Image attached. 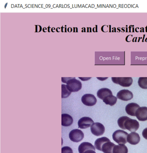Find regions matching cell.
Masks as SVG:
<instances>
[{
	"label": "cell",
	"mask_w": 147,
	"mask_h": 153,
	"mask_svg": "<svg viewBox=\"0 0 147 153\" xmlns=\"http://www.w3.org/2000/svg\"><path fill=\"white\" fill-rule=\"evenodd\" d=\"M117 123L121 129H127L130 132H135L140 127V123L137 120L127 116L121 117L118 119Z\"/></svg>",
	"instance_id": "6da1fadb"
},
{
	"label": "cell",
	"mask_w": 147,
	"mask_h": 153,
	"mask_svg": "<svg viewBox=\"0 0 147 153\" xmlns=\"http://www.w3.org/2000/svg\"><path fill=\"white\" fill-rule=\"evenodd\" d=\"M128 133L124 130L118 129L113 132V139L115 142L118 144H124L127 143V136Z\"/></svg>",
	"instance_id": "7a4b0ae2"
},
{
	"label": "cell",
	"mask_w": 147,
	"mask_h": 153,
	"mask_svg": "<svg viewBox=\"0 0 147 153\" xmlns=\"http://www.w3.org/2000/svg\"><path fill=\"white\" fill-rule=\"evenodd\" d=\"M67 87L70 92H76L81 89L82 84L80 80H77L75 77H72L67 81Z\"/></svg>",
	"instance_id": "3957f363"
},
{
	"label": "cell",
	"mask_w": 147,
	"mask_h": 153,
	"mask_svg": "<svg viewBox=\"0 0 147 153\" xmlns=\"http://www.w3.org/2000/svg\"><path fill=\"white\" fill-rule=\"evenodd\" d=\"M112 81L115 84L123 87H129L133 84V79L131 77H112Z\"/></svg>",
	"instance_id": "277c9868"
},
{
	"label": "cell",
	"mask_w": 147,
	"mask_h": 153,
	"mask_svg": "<svg viewBox=\"0 0 147 153\" xmlns=\"http://www.w3.org/2000/svg\"><path fill=\"white\" fill-rule=\"evenodd\" d=\"M84 137L83 132L79 129L72 130L69 133V138L71 141L74 143H79L80 142Z\"/></svg>",
	"instance_id": "5b68a950"
},
{
	"label": "cell",
	"mask_w": 147,
	"mask_h": 153,
	"mask_svg": "<svg viewBox=\"0 0 147 153\" xmlns=\"http://www.w3.org/2000/svg\"><path fill=\"white\" fill-rule=\"evenodd\" d=\"M91 131L94 136H100L105 132V127L100 123H94L91 126Z\"/></svg>",
	"instance_id": "8992f818"
},
{
	"label": "cell",
	"mask_w": 147,
	"mask_h": 153,
	"mask_svg": "<svg viewBox=\"0 0 147 153\" xmlns=\"http://www.w3.org/2000/svg\"><path fill=\"white\" fill-rule=\"evenodd\" d=\"M82 102L83 104L88 106H92L96 104L97 100L94 95L91 94H86L82 96Z\"/></svg>",
	"instance_id": "52a82bcc"
},
{
	"label": "cell",
	"mask_w": 147,
	"mask_h": 153,
	"mask_svg": "<svg viewBox=\"0 0 147 153\" xmlns=\"http://www.w3.org/2000/svg\"><path fill=\"white\" fill-rule=\"evenodd\" d=\"M116 97L122 100L127 101L132 100L134 95L131 91L128 90H122L118 92Z\"/></svg>",
	"instance_id": "ba28073f"
},
{
	"label": "cell",
	"mask_w": 147,
	"mask_h": 153,
	"mask_svg": "<svg viewBox=\"0 0 147 153\" xmlns=\"http://www.w3.org/2000/svg\"><path fill=\"white\" fill-rule=\"evenodd\" d=\"M94 123L92 119L87 117H84L79 120L78 122L79 128L85 129L88 128Z\"/></svg>",
	"instance_id": "9c48e42d"
},
{
	"label": "cell",
	"mask_w": 147,
	"mask_h": 153,
	"mask_svg": "<svg viewBox=\"0 0 147 153\" xmlns=\"http://www.w3.org/2000/svg\"><path fill=\"white\" fill-rule=\"evenodd\" d=\"M136 116L140 121H146L147 120V107H142L137 109L136 113Z\"/></svg>",
	"instance_id": "30bf717a"
},
{
	"label": "cell",
	"mask_w": 147,
	"mask_h": 153,
	"mask_svg": "<svg viewBox=\"0 0 147 153\" xmlns=\"http://www.w3.org/2000/svg\"><path fill=\"white\" fill-rule=\"evenodd\" d=\"M140 108V105L136 103H130L127 105L125 110L127 114L132 116H135L137 109Z\"/></svg>",
	"instance_id": "8fae6325"
},
{
	"label": "cell",
	"mask_w": 147,
	"mask_h": 153,
	"mask_svg": "<svg viewBox=\"0 0 147 153\" xmlns=\"http://www.w3.org/2000/svg\"><path fill=\"white\" fill-rule=\"evenodd\" d=\"M127 142L133 145H136L140 143V137L137 132H132L128 134L127 138Z\"/></svg>",
	"instance_id": "7c38bea8"
},
{
	"label": "cell",
	"mask_w": 147,
	"mask_h": 153,
	"mask_svg": "<svg viewBox=\"0 0 147 153\" xmlns=\"http://www.w3.org/2000/svg\"><path fill=\"white\" fill-rule=\"evenodd\" d=\"M92 150L95 151V147L91 143L88 142H84L79 146L78 151L80 153H84L88 150Z\"/></svg>",
	"instance_id": "4fadbf2b"
},
{
	"label": "cell",
	"mask_w": 147,
	"mask_h": 153,
	"mask_svg": "<svg viewBox=\"0 0 147 153\" xmlns=\"http://www.w3.org/2000/svg\"><path fill=\"white\" fill-rule=\"evenodd\" d=\"M74 120L69 114H64L62 115V124L64 126H70L73 124Z\"/></svg>",
	"instance_id": "5bb4252c"
},
{
	"label": "cell",
	"mask_w": 147,
	"mask_h": 153,
	"mask_svg": "<svg viewBox=\"0 0 147 153\" xmlns=\"http://www.w3.org/2000/svg\"><path fill=\"white\" fill-rule=\"evenodd\" d=\"M116 145L110 141H108L103 145L101 151L104 153H113V148Z\"/></svg>",
	"instance_id": "9a60e30c"
},
{
	"label": "cell",
	"mask_w": 147,
	"mask_h": 153,
	"mask_svg": "<svg viewBox=\"0 0 147 153\" xmlns=\"http://www.w3.org/2000/svg\"><path fill=\"white\" fill-rule=\"evenodd\" d=\"M98 97L101 100H103L106 96L109 95H113L112 91L106 88H103L100 89L97 93Z\"/></svg>",
	"instance_id": "2e32d148"
},
{
	"label": "cell",
	"mask_w": 147,
	"mask_h": 153,
	"mask_svg": "<svg viewBox=\"0 0 147 153\" xmlns=\"http://www.w3.org/2000/svg\"><path fill=\"white\" fill-rule=\"evenodd\" d=\"M110 141L107 137H103L97 139L94 143V147L97 150L101 151L103 145L106 142Z\"/></svg>",
	"instance_id": "e0dca14e"
},
{
	"label": "cell",
	"mask_w": 147,
	"mask_h": 153,
	"mask_svg": "<svg viewBox=\"0 0 147 153\" xmlns=\"http://www.w3.org/2000/svg\"><path fill=\"white\" fill-rule=\"evenodd\" d=\"M113 152V153H128V148L124 144H119L114 146Z\"/></svg>",
	"instance_id": "ac0fdd59"
},
{
	"label": "cell",
	"mask_w": 147,
	"mask_h": 153,
	"mask_svg": "<svg viewBox=\"0 0 147 153\" xmlns=\"http://www.w3.org/2000/svg\"><path fill=\"white\" fill-rule=\"evenodd\" d=\"M103 100L106 104L113 106L116 103L117 98L113 95H109L104 98Z\"/></svg>",
	"instance_id": "d6986e66"
},
{
	"label": "cell",
	"mask_w": 147,
	"mask_h": 153,
	"mask_svg": "<svg viewBox=\"0 0 147 153\" xmlns=\"http://www.w3.org/2000/svg\"><path fill=\"white\" fill-rule=\"evenodd\" d=\"M62 98H67L69 97L71 94V92L68 90L67 85L65 84H62Z\"/></svg>",
	"instance_id": "ffe728a7"
},
{
	"label": "cell",
	"mask_w": 147,
	"mask_h": 153,
	"mask_svg": "<svg viewBox=\"0 0 147 153\" xmlns=\"http://www.w3.org/2000/svg\"><path fill=\"white\" fill-rule=\"evenodd\" d=\"M138 84L141 88L147 89V77H140L138 80Z\"/></svg>",
	"instance_id": "44dd1931"
},
{
	"label": "cell",
	"mask_w": 147,
	"mask_h": 153,
	"mask_svg": "<svg viewBox=\"0 0 147 153\" xmlns=\"http://www.w3.org/2000/svg\"><path fill=\"white\" fill-rule=\"evenodd\" d=\"M62 153H73V151L71 148L68 146H65L62 148Z\"/></svg>",
	"instance_id": "7402d4cb"
},
{
	"label": "cell",
	"mask_w": 147,
	"mask_h": 153,
	"mask_svg": "<svg viewBox=\"0 0 147 153\" xmlns=\"http://www.w3.org/2000/svg\"><path fill=\"white\" fill-rule=\"evenodd\" d=\"M143 137L147 140V128H145L142 132Z\"/></svg>",
	"instance_id": "603a6c76"
},
{
	"label": "cell",
	"mask_w": 147,
	"mask_h": 153,
	"mask_svg": "<svg viewBox=\"0 0 147 153\" xmlns=\"http://www.w3.org/2000/svg\"><path fill=\"white\" fill-rule=\"evenodd\" d=\"M35 32H40L42 30V28H41V26L39 25H35Z\"/></svg>",
	"instance_id": "cb8c5ba5"
},
{
	"label": "cell",
	"mask_w": 147,
	"mask_h": 153,
	"mask_svg": "<svg viewBox=\"0 0 147 153\" xmlns=\"http://www.w3.org/2000/svg\"><path fill=\"white\" fill-rule=\"evenodd\" d=\"M84 153H96L95 152V151H94V150H88V151H86V152H85Z\"/></svg>",
	"instance_id": "d4e9b609"
},
{
	"label": "cell",
	"mask_w": 147,
	"mask_h": 153,
	"mask_svg": "<svg viewBox=\"0 0 147 153\" xmlns=\"http://www.w3.org/2000/svg\"><path fill=\"white\" fill-rule=\"evenodd\" d=\"M80 79L81 80H83V81H86V80H88V79H90L91 77H89V78H82V77H79Z\"/></svg>",
	"instance_id": "484cf974"
},
{
	"label": "cell",
	"mask_w": 147,
	"mask_h": 153,
	"mask_svg": "<svg viewBox=\"0 0 147 153\" xmlns=\"http://www.w3.org/2000/svg\"><path fill=\"white\" fill-rule=\"evenodd\" d=\"M68 32H71L72 31V28H68Z\"/></svg>",
	"instance_id": "4316f807"
},
{
	"label": "cell",
	"mask_w": 147,
	"mask_h": 153,
	"mask_svg": "<svg viewBox=\"0 0 147 153\" xmlns=\"http://www.w3.org/2000/svg\"><path fill=\"white\" fill-rule=\"evenodd\" d=\"M43 31H44V32H46V31H47V28H43Z\"/></svg>",
	"instance_id": "83f0119b"
}]
</instances>
